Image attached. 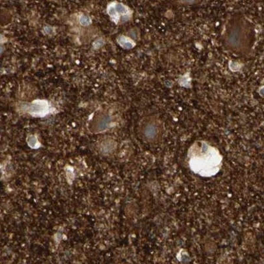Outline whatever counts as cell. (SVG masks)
<instances>
[{
	"label": "cell",
	"mask_w": 264,
	"mask_h": 264,
	"mask_svg": "<svg viewBox=\"0 0 264 264\" xmlns=\"http://www.w3.org/2000/svg\"><path fill=\"white\" fill-rule=\"evenodd\" d=\"M191 170L202 177H211L220 171L223 156L219 150L204 141L194 143L188 153Z\"/></svg>",
	"instance_id": "obj_1"
},
{
	"label": "cell",
	"mask_w": 264,
	"mask_h": 264,
	"mask_svg": "<svg viewBox=\"0 0 264 264\" xmlns=\"http://www.w3.org/2000/svg\"><path fill=\"white\" fill-rule=\"evenodd\" d=\"M20 109L34 117H44L52 112L51 106L46 100H35L31 102L22 103Z\"/></svg>",
	"instance_id": "obj_3"
},
{
	"label": "cell",
	"mask_w": 264,
	"mask_h": 264,
	"mask_svg": "<svg viewBox=\"0 0 264 264\" xmlns=\"http://www.w3.org/2000/svg\"><path fill=\"white\" fill-rule=\"evenodd\" d=\"M143 133L144 137L149 141L154 140L156 138L158 134L157 129L155 125L152 124H149L146 125L143 128Z\"/></svg>",
	"instance_id": "obj_6"
},
{
	"label": "cell",
	"mask_w": 264,
	"mask_h": 264,
	"mask_svg": "<svg viewBox=\"0 0 264 264\" xmlns=\"http://www.w3.org/2000/svg\"><path fill=\"white\" fill-rule=\"evenodd\" d=\"M117 41L119 46L124 49L132 48L135 46L134 42L129 38L125 37L124 35L119 36L117 38Z\"/></svg>",
	"instance_id": "obj_7"
},
{
	"label": "cell",
	"mask_w": 264,
	"mask_h": 264,
	"mask_svg": "<svg viewBox=\"0 0 264 264\" xmlns=\"http://www.w3.org/2000/svg\"><path fill=\"white\" fill-rule=\"evenodd\" d=\"M79 23L83 26H88L91 23V20L89 17L82 15L79 17Z\"/></svg>",
	"instance_id": "obj_10"
},
{
	"label": "cell",
	"mask_w": 264,
	"mask_h": 264,
	"mask_svg": "<svg viewBox=\"0 0 264 264\" xmlns=\"http://www.w3.org/2000/svg\"><path fill=\"white\" fill-rule=\"evenodd\" d=\"M112 119L106 114H99L91 119L90 122V130L93 133H98L103 132L109 129L112 126Z\"/></svg>",
	"instance_id": "obj_4"
},
{
	"label": "cell",
	"mask_w": 264,
	"mask_h": 264,
	"mask_svg": "<svg viewBox=\"0 0 264 264\" xmlns=\"http://www.w3.org/2000/svg\"><path fill=\"white\" fill-rule=\"evenodd\" d=\"M27 142L28 144H29V145L31 147V148L36 149L39 147V143H38V140L34 135L29 136V137H28Z\"/></svg>",
	"instance_id": "obj_9"
},
{
	"label": "cell",
	"mask_w": 264,
	"mask_h": 264,
	"mask_svg": "<svg viewBox=\"0 0 264 264\" xmlns=\"http://www.w3.org/2000/svg\"><path fill=\"white\" fill-rule=\"evenodd\" d=\"M107 13L113 22L118 24L121 17H129L131 12L128 7L121 3L114 1L108 5Z\"/></svg>",
	"instance_id": "obj_5"
},
{
	"label": "cell",
	"mask_w": 264,
	"mask_h": 264,
	"mask_svg": "<svg viewBox=\"0 0 264 264\" xmlns=\"http://www.w3.org/2000/svg\"><path fill=\"white\" fill-rule=\"evenodd\" d=\"M248 28L240 16H235L228 23L224 42L229 49L237 52L245 50L248 42Z\"/></svg>",
	"instance_id": "obj_2"
},
{
	"label": "cell",
	"mask_w": 264,
	"mask_h": 264,
	"mask_svg": "<svg viewBox=\"0 0 264 264\" xmlns=\"http://www.w3.org/2000/svg\"><path fill=\"white\" fill-rule=\"evenodd\" d=\"M103 44H104V42L102 40H97L94 42L93 46L94 47V48H101V47L103 45Z\"/></svg>",
	"instance_id": "obj_11"
},
{
	"label": "cell",
	"mask_w": 264,
	"mask_h": 264,
	"mask_svg": "<svg viewBox=\"0 0 264 264\" xmlns=\"http://www.w3.org/2000/svg\"><path fill=\"white\" fill-rule=\"evenodd\" d=\"M114 149V143L112 141H106L102 144L101 150L104 153L110 152Z\"/></svg>",
	"instance_id": "obj_8"
}]
</instances>
